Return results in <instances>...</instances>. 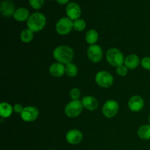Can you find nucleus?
I'll list each match as a JSON object with an SVG mask.
<instances>
[{"mask_svg":"<svg viewBox=\"0 0 150 150\" xmlns=\"http://www.w3.org/2000/svg\"><path fill=\"white\" fill-rule=\"evenodd\" d=\"M30 17L29 16V12L25 7H20L17 9L13 15V18L15 20L19 22H23L28 21L29 18Z\"/></svg>","mask_w":150,"mask_h":150,"instance_id":"obj_16","label":"nucleus"},{"mask_svg":"<svg viewBox=\"0 0 150 150\" xmlns=\"http://www.w3.org/2000/svg\"><path fill=\"white\" fill-rule=\"evenodd\" d=\"M66 14L71 20H77L81 15L80 6L76 2H69L66 7Z\"/></svg>","mask_w":150,"mask_h":150,"instance_id":"obj_10","label":"nucleus"},{"mask_svg":"<svg viewBox=\"0 0 150 150\" xmlns=\"http://www.w3.org/2000/svg\"><path fill=\"white\" fill-rule=\"evenodd\" d=\"M66 140L70 144H79L83 140V134L80 130L77 129H73L67 133Z\"/></svg>","mask_w":150,"mask_h":150,"instance_id":"obj_11","label":"nucleus"},{"mask_svg":"<svg viewBox=\"0 0 150 150\" xmlns=\"http://www.w3.org/2000/svg\"><path fill=\"white\" fill-rule=\"evenodd\" d=\"M140 64V59L136 54H130L125 59V65L130 70L136 68Z\"/></svg>","mask_w":150,"mask_h":150,"instance_id":"obj_17","label":"nucleus"},{"mask_svg":"<svg viewBox=\"0 0 150 150\" xmlns=\"http://www.w3.org/2000/svg\"><path fill=\"white\" fill-rule=\"evenodd\" d=\"M73 29V21L68 17H63L57 21L56 31L60 35H68Z\"/></svg>","mask_w":150,"mask_h":150,"instance_id":"obj_5","label":"nucleus"},{"mask_svg":"<svg viewBox=\"0 0 150 150\" xmlns=\"http://www.w3.org/2000/svg\"><path fill=\"white\" fill-rule=\"evenodd\" d=\"M85 39L87 43L92 45H95L97 42H98V39H99V35L98 32L95 29H90L88 31L86 34V37Z\"/></svg>","mask_w":150,"mask_h":150,"instance_id":"obj_19","label":"nucleus"},{"mask_svg":"<svg viewBox=\"0 0 150 150\" xmlns=\"http://www.w3.org/2000/svg\"><path fill=\"white\" fill-rule=\"evenodd\" d=\"M70 96L73 100H78L81 97V91L79 88H73L70 92Z\"/></svg>","mask_w":150,"mask_h":150,"instance_id":"obj_25","label":"nucleus"},{"mask_svg":"<svg viewBox=\"0 0 150 150\" xmlns=\"http://www.w3.org/2000/svg\"><path fill=\"white\" fill-rule=\"evenodd\" d=\"M13 108L11 105L6 102H3L0 104V115L2 118H8L13 113Z\"/></svg>","mask_w":150,"mask_h":150,"instance_id":"obj_18","label":"nucleus"},{"mask_svg":"<svg viewBox=\"0 0 150 150\" xmlns=\"http://www.w3.org/2000/svg\"><path fill=\"white\" fill-rule=\"evenodd\" d=\"M103 49L100 45H92L88 48L87 49V56L89 59L92 62L98 63L101 61L103 58Z\"/></svg>","mask_w":150,"mask_h":150,"instance_id":"obj_8","label":"nucleus"},{"mask_svg":"<svg viewBox=\"0 0 150 150\" xmlns=\"http://www.w3.org/2000/svg\"><path fill=\"white\" fill-rule=\"evenodd\" d=\"M102 111L106 118H112L118 113L119 103L114 100H108L104 103Z\"/></svg>","mask_w":150,"mask_h":150,"instance_id":"obj_7","label":"nucleus"},{"mask_svg":"<svg viewBox=\"0 0 150 150\" xmlns=\"http://www.w3.org/2000/svg\"><path fill=\"white\" fill-rule=\"evenodd\" d=\"M34 38V32L31 31L30 29H23L21 33V40L22 42L29 43L33 40Z\"/></svg>","mask_w":150,"mask_h":150,"instance_id":"obj_21","label":"nucleus"},{"mask_svg":"<svg viewBox=\"0 0 150 150\" xmlns=\"http://www.w3.org/2000/svg\"><path fill=\"white\" fill-rule=\"evenodd\" d=\"M86 26V22L83 19L79 18L73 21V29L78 32H81V31L84 30Z\"/></svg>","mask_w":150,"mask_h":150,"instance_id":"obj_23","label":"nucleus"},{"mask_svg":"<svg viewBox=\"0 0 150 150\" xmlns=\"http://www.w3.org/2000/svg\"><path fill=\"white\" fill-rule=\"evenodd\" d=\"M95 81L97 84L103 88H109L114 83V77L108 71L98 72L95 76Z\"/></svg>","mask_w":150,"mask_h":150,"instance_id":"obj_6","label":"nucleus"},{"mask_svg":"<svg viewBox=\"0 0 150 150\" xmlns=\"http://www.w3.org/2000/svg\"><path fill=\"white\" fill-rule=\"evenodd\" d=\"M23 108H23L21 104L17 103L14 105V107H13V111H14L16 113H17V114H21Z\"/></svg>","mask_w":150,"mask_h":150,"instance_id":"obj_28","label":"nucleus"},{"mask_svg":"<svg viewBox=\"0 0 150 150\" xmlns=\"http://www.w3.org/2000/svg\"><path fill=\"white\" fill-rule=\"evenodd\" d=\"M46 24V18L42 13L36 12L32 13L27 21V27L33 32H38L43 29Z\"/></svg>","mask_w":150,"mask_h":150,"instance_id":"obj_2","label":"nucleus"},{"mask_svg":"<svg viewBox=\"0 0 150 150\" xmlns=\"http://www.w3.org/2000/svg\"><path fill=\"white\" fill-rule=\"evenodd\" d=\"M138 136L143 140L150 139V125H144L138 130Z\"/></svg>","mask_w":150,"mask_h":150,"instance_id":"obj_20","label":"nucleus"},{"mask_svg":"<svg viewBox=\"0 0 150 150\" xmlns=\"http://www.w3.org/2000/svg\"><path fill=\"white\" fill-rule=\"evenodd\" d=\"M148 120H149V125H150V114L149 115V117H148Z\"/></svg>","mask_w":150,"mask_h":150,"instance_id":"obj_30","label":"nucleus"},{"mask_svg":"<svg viewBox=\"0 0 150 150\" xmlns=\"http://www.w3.org/2000/svg\"><path fill=\"white\" fill-rule=\"evenodd\" d=\"M45 0H29V3L31 7L35 10L40 9L44 4Z\"/></svg>","mask_w":150,"mask_h":150,"instance_id":"obj_24","label":"nucleus"},{"mask_svg":"<svg viewBox=\"0 0 150 150\" xmlns=\"http://www.w3.org/2000/svg\"><path fill=\"white\" fill-rule=\"evenodd\" d=\"M54 59L62 64H69L72 62L74 56L73 50L67 45H59L53 52Z\"/></svg>","mask_w":150,"mask_h":150,"instance_id":"obj_1","label":"nucleus"},{"mask_svg":"<svg viewBox=\"0 0 150 150\" xmlns=\"http://www.w3.org/2000/svg\"><path fill=\"white\" fill-rule=\"evenodd\" d=\"M59 4H66L69 2V0H56Z\"/></svg>","mask_w":150,"mask_h":150,"instance_id":"obj_29","label":"nucleus"},{"mask_svg":"<svg viewBox=\"0 0 150 150\" xmlns=\"http://www.w3.org/2000/svg\"><path fill=\"white\" fill-rule=\"evenodd\" d=\"M83 104L81 101L79 100H72L65 106L64 112L65 114L70 118H75L77 117L81 114L83 111Z\"/></svg>","mask_w":150,"mask_h":150,"instance_id":"obj_4","label":"nucleus"},{"mask_svg":"<svg viewBox=\"0 0 150 150\" xmlns=\"http://www.w3.org/2000/svg\"><path fill=\"white\" fill-rule=\"evenodd\" d=\"M0 12H1V14L4 17L13 16L16 12L14 4L9 0H4L1 1L0 4Z\"/></svg>","mask_w":150,"mask_h":150,"instance_id":"obj_13","label":"nucleus"},{"mask_svg":"<svg viewBox=\"0 0 150 150\" xmlns=\"http://www.w3.org/2000/svg\"><path fill=\"white\" fill-rule=\"evenodd\" d=\"M141 64H142V67L144 68L145 70H150V57H145L142 59V62H141Z\"/></svg>","mask_w":150,"mask_h":150,"instance_id":"obj_27","label":"nucleus"},{"mask_svg":"<svg viewBox=\"0 0 150 150\" xmlns=\"http://www.w3.org/2000/svg\"><path fill=\"white\" fill-rule=\"evenodd\" d=\"M49 72L50 74L54 77H62L65 73V67L62 63H54L50 66Z\"/></svg>","mask_w":150,"mask_h":150,"instance_id":"obj_15","label":"nucleus"},{"mask_svg":"<svg viewBox=\"0 0 150 150\" xmlns=\"http://www.w3.org/2000/svg\"><path fill=\"white\" fill-rule=\"evenodd\" d=\"M65 73L69 77H75L78 74V67L73 63L70 62L65 66Z\"/></svg>","mask_w":150,"mask_h":150,"instance_id":"obj_22","label":"nucleus"},{"mask_svg":"<svg viewBox=\"0 0 150 150\" xmlns=\"http://www.w3.org/2000/svg\"><path fill=\"white\" fill-rule=\"evenodd\" d=\"M83 106L88 111H95L98 108V101L95 97L85 96L81 100Z\"/></svg>","mask_w":150,"mask_h":150,"instance_id":"obj_14","label":"nucleus"},{"mask_svg":"<svg viewBox=\"0 0 150 150\" xmlns=\"http://www.w3.org/2000/svg\"><path fill=\"white\" fill-rule=\"evenodd\" d=\"M48 150H53V149H48Z\"/></svg>","mask_w":150,"mask_h":150,"instance_id":"obj_31","label":"nucleus"},{"mask_svg":"<svg viewBox=\"0 0 150 150\" xmlns=\"http://www.w3.org/2000/svg\"><path fill=\"white\" fill-rule=\"evenodd\" d=\"M106 59L111 65L117 67L125 62L124 55L117 48H112L108 50L106 53Z\"/></svg>","mask_w":150,"mask_h":150,"instance_id":"obj_3","label":"nucleus"},{"mask_svg":"<svg viewBox=\"0 0 150 150\" xmlns=\"http://www.w3.org/2000/svg\"><path fill=\"white\" fill-rule=\"evenodd\" d=\"M38 116H39V111L38 108L34 106L25 107L21 114V119L26 122H34L38 119Z\"/></svg>","mask_w":150,"mask_h":150,"instance_id":"obj_9","label":"nucleus"},{"mask_svg":"<svg viewBox=\"0 0 150 150\" xmlns=\"http://www.w3.org/2000/svg\"><path fill=\"white\" fill-rule=\"evenodd\" d=\"M144 105V101L143 98L139 95H134L131 97L128 101V107L130 111L133 112H139Z\"/></svg>","mask_w":150,"mask_h":150,"instance_id":"obj_12","label":"nucleus"},{"mask_svg":"<svg viewBox=\"0 0 150 150\" xmlns=\"http://www.w3.org/2000/svg\"><path fill=\"white\" fill-rule=\"evenodd\" d=\"M116 71H117V73L120 76H125L127 74V72H128V68L124 64H121V65L118 66L117 67Z\"/></svg>","mask_w":150,"mask_h":150,"instance_id":"obj_26","label":"nucleus"}]
</instances>
